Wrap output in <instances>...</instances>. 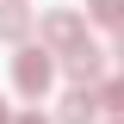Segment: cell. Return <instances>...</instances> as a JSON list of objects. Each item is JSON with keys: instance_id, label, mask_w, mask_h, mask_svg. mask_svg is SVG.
<instances>
[{"instance_id": "obj_5", "label": "cell", "mask_w": 124, "mask_h": 124, "mask_svg": "<svg viewBox=\"0 0 124 124\" xmlns=\"http://www.w3.org/2000/svg\"><path fill=\"white\" fill-rule=\"evenodd\" d=\"M0 37L6 44H25L31 37V6L25 0H0Z\"/></svg>"}, {"instance_id": "obj_1", "label": "cell", "mask_w": 124, "mask_h": 124, "mask_svg": "<svg viewBox=\"0 0 124 124\" xmlns=\"http://www.w3.org/2000/svg\"><path fill=\"white\" fill-rule=\"evenodd\" d=\"M50 81H56V56H50L44 44H25V50L13 56V87H19V99H44Z\"/></svg>"}, {"instance_id": "obj_10", "label": "cell", "mask_w": 124, "mask_h": 124, "mask_svg": "<svg viewBox=\"0 0 124 124\" xmlns=\"http://www.w3.org/2000/svg\"><path fill=\"white\" fill-rule=\"evenodd\" d=\"M118 62H124V31H118Z\"/></svg>"}, {"instance_id": "obj_9", "label": "cell", "mask_w": 124, "mask_h": 124, "mask_svg": "<svg viewBox=\"0 0 124 124\" xmlns=\"http://www.w3.org/2000/svg\"><path fill=\"white\" fill-rule=\"evenodd\" d=\"M0 124H13V112H6V99H0Z\"/></svg>"}, {"instance_id": "obj_4", "label": "cell", "mask_w": 124, "mask_h": 124, "mask_svg": "<svg viewBox=\"0 0 124 124\" xmlns=\"http://www.w3.org/2000/svg\"><path fill=\"white\" fill-rule=\"evenodd\" d=\"M99 87H68L62 93V112H56V124H99Z\"/></svg>"}, {"instance_id": "obj_11", "label": "cell", "mask_w": 124, "mask_h": 124, "mask_svg": "<svg viewBox=\"0 0 124 124\" xmlns=\"http://www.w3.org/2000/svg\"><path fill=\"white\" fill-rule=\"evenodd\" d=\"M112 124H124V118H112Z\"/></svg>"}, {"instance_id": "obj_2", "label": "cell", "mask_w": 124, "mask_h": 124, "mask_svg": "<svg viewBox=\"0 0 124 124\" xmlns=\"http://www.w3.org/2000/svg\"><path fill=\"white\" fill-rule=\"evenodd\" d=\"M37 37H44V50H50V56H62V50H75L81 37H87V19H81L75 6H56V13H44V19H37Z\"/></svg>"}, {"instance_id": "obj_6", "label": "cell", "mask_w": 124, "mask_h": 124, "mask_svg": "<svg viewBox=\"0 0 124 124\" xmlns=\"http://www.w3.org/2000/svg\"><path fill=\"white\" fill-rule=\"evenodd\" d=\"M87 19H99V25L124 31V0H87Z\"/></svg>"}, {"instance_id": "obj_7", "label": "cell", "mask_w": 124, "mask_h": 124, "mask_svg": "<svg viewBox=\"0 0 124 124\" xmlns=\"http://www.w3.org/2000/svg\"><path fill=\"white\" fill-rule=\"evenodd\" d=\"M99 106H106V112H118V118H124V68H118V75L106 81V87H99Z\"/></svg>"}, {"instance_id": "obj_8", "label": "cell", "mask_w": 124, "mask_h": 124, "mask_svg": "<svg viewBox=\"0 0 124 124\" xmlns=\"http://www.w3.org/2000/svg\"><path fill=\"white\" fill-rule=\"evenodd\" d=\"M13 124H50V118H44V112H19Z\"/></svg>"}, {"instance_id": "obj_3", "label": "cell", "mask_w": 124, "mask_h": 124, "mask_svg": "<svg viewBox=\"0 0 124 124\" xmlns=\"http://www.w3.org/2000/svg\"><path fill=\"white\" fill-rule=\"evenodd\" d=\"M62 75L75 81V87H99L106 81V50L93 44V37H81L75 50H62Z\"/></svg>"}]
</instances>
